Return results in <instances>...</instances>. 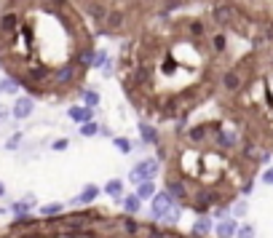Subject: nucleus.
<instances>
[{"label":"nucleus","instance_id":"cd10ccee","mask_svg":"<svg viewBox=\"0 0 273 238\" xmlns=\"http://www.w3.org/2000/svg\"><path fill=\"white\" fill-rule=\"evenodd\" d=\"M51 147H54V150H64V147H67V140H56Z\"/></svg>","mask_w":273,"mask_h":238},{"label":"nucleus","instance_id":"f257e3e1","mask_svg":"<svg viewBox=\"0 0 273 238\" xmlns=\"http://www.w3.org/2000/svg\"><path fill=\"white\" fill-rule=\"evenodd\" d=\"M137 238H201V236H196V233H179L177 228H164V225L148 220V222H142Z\"/></svg>","mask_w":273,"mask_h":238},{"label":"nucleus","instance_id":"20e7f679","mask_svg":"<svg viewBox=\"0 0 273 238\" xmlns=\"http://www.w3.org/2000/svg\"><path fill=\"white\" fill-rule=\"evenodd\" d=\"M32 110H35V102H32L30 96H19L16 99V104H14V118H19V121H24V118H30L32 115Z\"/></svg>","mask_w":273,"mask_h":238},{"label":"nucleus","instance_id":"2eb2a0df","mask_svg":"<svg viewBox=\"0 0 273 238\" xmlns=\"http://www.w3.org/2000/svg\"><path fill=\"white\" fill-rule=\"evenodd\" d=\"M134 193H137V198H139V201H148V198H153V195H156V185H153V180H148V182H139Z\"/></svg>","mask_w":273,"mask_h":238},{"label":"nucleus","instance_id":"bb28decb","mask_svg":"<svg viewBox=\"0 0 273 238\" xmlns=\"http://www.w3.org/2000/svg\"><path fill=\"white\" fill-rule=\"evenodd\" d=\"M263 182L273 185V166H271V169H265V174H263Z\"/></svg>","mask_w":273,"mask_h":238},{"label":"nucleus","instance_id":"aec40b11","mask_svg":"<svg viewBox=\"0 0 273 238\" xmlns=\"http://www.w3.org/2000/svg\"><path fill=\"white\" fill-rule=\"evenodd\" d=\"M16 89H19L16 78H5V81H0V91H5V94H16Z\"/></svg>","mask_w":273,"mask_h":238},{"label":"nucleus","instance_id":"412c9836","mask_svg":"<svg viewBox=\"0 0 273 238\" xmlns=\"http://www.w3.org/2000/svg\"><path fill=\"white\" fill-rule=\"evenodd\" d=\"M62 214V203H49V206L41 209V217H56Z\"/></svg>","mask_w":273,"mask_h":238},{"label":"nucleus","instance_id":"393cba45","mask_svg":"<svg viewBox=\"0 0 273 238\" xmlns=\"http://www.w3.org/2000/svg\"><path fill=\"white\" fill-rule=\"evenodd\" d=\"M233 214H244V211H246V201H241V198H238V201L236 203H233Z\"/></svg>","mask_w":273,"mask_h":238},{"label":"nucleus","instance_id":"423d86ee","mask_svg":"<svg viewBox=\"0 0 273 238\" xmlns=\"http://www.w3.org/2000/svg\"><path fill=\"white\" fill-rule=\"evenodd\" d=\"M123 22H126V16H123V11L121 8H110L108 11V19H105V32H115L118 27H123Z\"/></svg>","mask_w":273,"mask_h":238},{"label":"nucleus","instance_id":"dca6fc26","mask_svg":"<svg viewBox=\"0 0 273 238\" xmlns=\"http://www.w3.org/2000/svg\"><path fill=\"white\" fill-rule=\"evenodd\" d=\"M105 193L121 201V198H123V180H110L108 185H105Z\"/></svg>","mask_w":273,"mask_h":238},{"label":"nucleus","instance_id":"a211bd4d","mask_svg":"<svg viewBox=\"0 0 273 238\" xmlns=\"http://www.w3.org/2000/svg\"><path fill=\"white\" fill-rule=\"evenodd\" d=\"M209 48L217 51V54H222V51H225V35H222V32H217V35L209 38Z\"/></svg>","mask_w":273,"mask_h":238},{"label":"nucleus","instance_id":"4be33fe9","mask_svg":"<svg viewBox=\"0 0 273 238\" xmlns=\"http://www.w3.org/2000/svg\"><path fill=\"white\" fill-rule=\"evenodd\" d=\"M112 144H115L121 153H129V150H131V142L126 140V137H112Z\"/></svg>","mask_w":273,"mask_h":238},{"label":"nucleus","instance_id":"6ab92c4d","mask_svg":"<svg viewBox=\"0 0 273 238\" xmlns=\"http://www.w3.org/2000/svg\"><path fill=\"white\" fill-rule=\"evenodd\" d=\"M32 203H35V201H32V195H30V198H24V201H19V203H14V206H11V209H14V214H19V217H24V214H27V211L32 209Z\"/></svg>","mask_w":273,"mask_h":238},{"label":"nucleus","instance_id":"7ed1b4c3","mask_svg":"<svg viewBox=\"0 0 273 238\" xmlns=\"http://www.w3.org/2000/svg\"><path fill=\"white\" fill-rule=\"evenodd\" d=\"M222 89L228 91V94H238V91L244 89V72L241 70H228L222 75Z\"/></svg>","mask_w":273,"mask_h":238},{"label":"nucleus","instance_id":"473e14b6","mask_svg":"<svg viewBox=\"0 0 273 238\" xmlns=\"http://www.w3.org/2000/svg\"><path fill=\"white\" fill-rule=\"evenodd\" d=\"M271 59H273V54H271Z\"/></svg>","mask_w":273,"mask_h":238},{"label":"nucleus","instance_id":"5701e85b","mask_svg":"<svg viewBox=\"0 0 273 238\" xmlns=\"http://www.w3.org/2000/svg\"><path fill=\"white\" fill-rule=\"evenodd\" d=\"M236 238H255V228H252V225H238Z\"/></svg>","mask_w":273,"mask_h":238},{"label":"nucleus","instance_id":"c756f323","mask_svg":"<svg viewBox=\"0 0 273 238\" xmlns=\"http://www.w3.org/2000/svg\"><path fill=\"white\" fill-rule=\"evenodd\" d=\"M5 115H8V110H5V107H0V121H3Z\"/></svg>","mask_w":273,"mask_h":238},{"label":"nucleus","instance_id":"a878e982","mask_svg":"<svg viewBox=\"0 0 273 238\" xmlns=\"http://www.w3.org/2000/svg\"><path fill=\"white\" fill-rule=\"evenodd\" d=\"M19 142H22V134H14L8 142H5V147H8V150H14V147H19Z\"/></svg>","mask_w":273,"mask_h":238},{"label":"nucleus","instance_id":"1a4fd4ad","mask_svg":"<svg viewBox=\"0 0 273 238\" xmlns=\"http://www.w3.org/2000/svg\"><path fill=\"white\" fill-rule=\"evenodd\" d=\"M215 230V222H212V217H198L196 225L190 228V233L201 236V238H209V233Z\"/></svg>","mask_w":273,"mask_h":238},{"label":"nucleus","instance_id":"b1692460","mask_svg":"<svg viewBox=\"0 0 273 238\" xmlns=\"http://www.w3.org/2000/svg\"><path fill=\"white\" fill-rule=\"evenodd\" d=\"M81 134H83V137H94V134H99V126H97L94 121H91V123H83V126H81Z\"/></svg>","mask_w":273,"mask_h":238},{"label":"nucleus","instance_id":"7c9ffc66","mask_svg":"<svg viewBox=\"0 0 273 238\" xmlns=\"http://www.w3.org/2000/svg\"><path fill=\"white\" fill-rule=\"evenodd\" d=\"M5 195V188H3V182H0V198H3Z\"/></svg>","mask_w":273,"mask_h":238},{"label":"nucleus","instance_id":"2f4dec72","mask_svg":"<svg viewBox=\"0 0 273 238\" xmlns=\"http://www.w3.org/2000/svg\"><path fill=\"white\" fill-rule=\"evenodd\" d=\"M142 3H156V0H142Z\"/></svg>","mask_w":273,"mask_h":238},{"label":"nucleus","instance_id":"f03ea898","mask_svg":"<svg viewBox=\"0 0 273 238\" xmlns=\"http://www.w3.org/2000/svg\"><path fill=\"white\" fill-rule=\"evenodd\" d=\"M161 171V166H158V161L156 158H145V161H139L134 169H131V174H129V182H134V185H139V182H148V180H153V177Z\"/></svg>","mask_w":273,"mask_h":238},{"label":"nucleus","instance_id":"f8f14e48","mask_svg":"<svg viewBox=\"0 0 273 238\" xmlns=\"http://www.w3.org/2000/svg\"><path fill=\"white\" fill-rule=\"evenodd\" d=\"M139 137H142V142H148V144H158L156 126H150V123H145V121H139Z\"/></svg>","mask_w":273,"mask_h":238},{"label":"nucleus","instance_id":"c85d7f7f","mask_svg":"<svg viewBox=\"0 0 273 238\" xmlns=\"http://www.w3.org/2000/svg\"><path fill=\"white\" fill-rule=\"evenodd\" d=\"M99 134H105V137H112V131H110V126H99Z\"/></svg>","mask_w":273,"mask_h":238},{"label":"nucleus","instance_id":"9b49d317","mask_svg":"<svg viewBox=\"0 0 273 238\" xmlns=\"http://www.w3.org/2000/svg\"><path fill=\"white\" fill-rule=\"evenodd\" d=\"M97 195H99V188H94V185H86V188L81 190V195L72 198V203H78V206H89Z\"/></svg>","mask_w":273,"mask_h":238},{"label":"nucleus","instance_id":"f3484780","mask_svg":"<svg viewBox=\"0 0 273 238\" xmlns=\"http://www.w3.org/2000/svg\"><path fill=\"white\" fill-rule=\"evenodd\" d=\"M81 94H83V107H91V110H94L99 104V99H102L94 89H86V91H81Z\"/></svg>","mask_w":273,"mask_h":238},{"label":"nucleus","instance_id":"6e6552de","mask_svg":"<svg viewBox=\"0 0 273 238\" xmlns=\"http://www.w3.org/2000/svg\"><path fill=\"white\" fill-rule=\"evenodd\" d=\"M67 115H70V121L81 123V126H83V123H91V121H94V110H91V107H70Z\"/></svg>","mask_w":273,"mask_h":238},{"label":"nucleus","instance_id":"39448f33","mask_svg":"<svg viewBox=\"0 0 273 238\" xmlns=\"http://www.w3.org/2000/svg\"><path fill=\"white\" fill-rule=\"evenodd\" d=\"M236 233H238V222L233 220H222V222H215V236L217 238H236Z\"/></svg>","mask_w":273,"mask_h":238},{"label":"nucleus","instance_id":"0eeeda50","mask_svg":"<svg viewBox=\"0 0 273 238\" xmlns=\"http://www.w3.org/2000/svg\"><path fill=\"white\" fill-rule=\"evenodd\" d=\"M233 16H236V14H233L230 5H217V8L212 11V19H215L219 27H230V24H233Z\"/></svg>","mask_w":273,"mask_h":238},{"label":"nucleus","instance_id":"9d476101","mask_svg":"<svg viewBox=\"0 0 273 238\" xmlns=\"http://www.w3.org/2000/svg\"><path fill=\"white\" fill-rule=\"evenodd\" d=\"M121 206H123V214L137 217V211L142 209V201L137 198V193H131V195H123V198H121Z\"/></svg>","mask_w":273,"mask_h":238},{"label":"nucleus","instance_id":"4468645a","mask_svg":"<svg viewBox=\"0 0 273 238\" xmlns=\"http://www.w3.org/2000/svg\"><path fill=\"white\" fill-rule=\"evenodd\" d=\"M188 32H190L193 41H201V38L206 35V24L201 22V19H190V22H188Z\"/></svg>","mask_w":273,"mask_h":238},{"label":"nucleus","instance_id":"ddd939ff","mask_svg":"<svg viewBox=\"0 0 273 238\" xmlns=\"http://www.w3.org/2000/svg\"><path fill=\"white\" fill-rule=\"evenodd\" d=\"M94 67H99V70H105V75H110V70H112V62H110V54L108 51H97L94 54Z\"/></svg>","mask_w":273,"mask_h":238}]
</instances>
